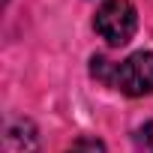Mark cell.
Returning <instances> with one entry per match:
<instances>
[{
	"mask_svg": "<svg viewBox=\"0 0 153 153\" xmlns=\"http://www.w3.org/2000/svg\"><path fill=\"white\" fill-rule=\"evenodd\" d=\"M93 27L108 45H126L138 30V12L129 0H105L93 18Z\"/></svg>",
	"mask_w": 153,
	"mask_h": 153,
	"instance_id": "obj_1",
	"label": "cell"
},
{
	"mask_svg": "<svg viewBox=\"0 0 153 153\" xmlns=\"http://www.w3.org/2000/svg\"><path fill=\"white\" fill-rule=\"evenodd\" d=\"M66 153H105V144L99 138H78Z\"/></svg>",
	"mask_w": 153,
	"mask_h": 153,
	"instance_id": "obj_4",
	"label": "cell"
},
{
	"mask_svg": "<svg viewBox=\"0 0 153 153\" xmlns=\"http://www.w3.org/2000/svg\"><path fill=\"white\" fill-rule=\"evenodd\" d=\"M3 153H39V135L30 120H12L6 126Z\"/></svg>",
	"mask_w": 153,
	"mask_h": 153,
	"instance_id": "obj_3",
	"label": "cell"
},
{
	"mask_svg": "<svg viewBox=\"0 0 153 153\" xmlns=\"http://www.w3.org/2000/svg\"><path fill=\"white\" fill-rule=\"evenodd\" d=\"M108 87H117L126 96L153 93V51H135L123 63H114Z\"/></svg>",
	"mask_w": 153,
	"mask_h": 153,
	"instance_id": "obj_2",
	"label": "cell"
}]
</instances>
